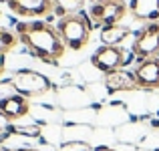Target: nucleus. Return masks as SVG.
I'll use <instances>...</instances> for the list:
<instances>
[{
  "label": "nucleus",
  "mask_w": 159,
  "mask_h": 151,
  "mask_svg": "<svg viewBox=\"0 0 159 151\" xmlns=\"http://www.w3.org/2000/svg\"><path fill=\"white\" fill-rule=\"evenodd\" d=\"M16 36L32 57L40 58L43 62L57 65L58 58L66 50V44L62 43L57 28H52L51 24L43 22V20L18 22L16 24Z\"/></svg>",
  "instance_id": "obj_1"
},
{
  "label": "nucleus",
  "mask_w": 159,
  "mask_h": 151,
  "mask_svg": "<svg viewBox=\"0 0 159 151\" xmlns=\"http://www.w3.org/2000/svg\"><path fill=\"white\" fill-rule=\"evenodd\" d=\"M93 20L85 14V12H75V14H66L58 18L57 22V32L61 34L62 43L70 50H81L89 44L91 30H93Z\"/></svg>",
  "instance_id": "obj_2"
},
{
  "label": "nucleus",
  "mask_w": 159,
  "mask_h": 151,
  "mask_svg": "<svg viewBox=\"0 0 159 151\" xmlns=\"http://www.w3.org/2000/svg\"><path fill=\"white\" fill-rule=\"evenodd\" d=\"M10 87H12L14 93L30 99V97H40V95L48 93V91L52 89V83L48 81L44 75L36 73V71L20 69V71H16V73L12 75Z\"/></svg>",
  "instance_id": "obj_3"
},
{
  "label": "nucleus",
  "mask_w": 159,
  "mask_h": 151,
  "mask_svg": "<svg viewBox=\"0 0 159 151\" xmlns=\"http://www.w3.org/2000/svg\"><path fill=\"white\" fill-rule=\"evenodd\" d=\"M133 57H135L133 48H131V53H129V50H125L121 47H105V44H103V47H99L93 53L91 65L97 71H101L103 75H107V73H113V71L125 69V66L133 61Z\"/></svg>",
  "instance_id": "obj_4"
},
{
  "label": "nucleus",
  "mask_w": 159,
  "mask_h": 151,
  "mask_svg": "<svg viewBox=\"0 0 159 151\" xmlns=\"http://www.w3.org/2000/svg\"><path fill=\"white\" fill-rule=\"evenodd\" d=\"M127 14V2L125 0H97L89 8V18L95 26H113Z\"/></svg>",
  "instance_id": "obj_5"
},
{
  "label": "nucleus",
  "mask_w": 159,
  "mask_h": 151,
  "mask_svg": "<svg viewBox=\"0 0 159 151\" xmlns=\"http://www.w3.org/2000/svg\"><path fill=\"white\" fill-rule=\"evenodd\" d=\"M133 53H135V57H137L139 62H143L145 58L159 57V20L145 24L135 34Z\"/></svg>",
  "instance_id": "obj_6"
},
{
  "label": "nucleus",
  "mask_w": 159,
  "mask_h": 151,
  "mask_svg": "<svg viewBox=\"0 0 159 151\" xmlns=\"http://www.w3.org/2000/svg\"><path fill=\"white\" fill-rule=\"evenodd\" d=\"M8 8L24 18H43L54 12L52 0H8Z\"/></svg>",
  "instance_id": "obj_7"
},
{
  "label": "nucleus",
  "mask_w": 159,
  "mask_h": 151,
  "mask_svg": "<svg viewBox=\"0 0 159 151\" xmlns=\"http://www.w3.org/2000/svg\"><path fill=\"white\" fill-rule=\"evenodd\" d=\"M135 73V81H137V89H145V91H153L159 89V58H145L143 62L137 65Z\"/></svg>",
  "instance_id": "obj_8"
},
{
  "label": "nucleus",
  "mask_w": 159,
  "mask_h": 151,
  "mask_svg": "<svg viewBox=\"0 0 159 151\" xmlns=\"http://www.w3.org/2000/svg\"><path fill=\"white\" fill-rule=\"evenodd\" d=\"M0 113L8 121H18L30 113V101L18 93H12L0 101Z\"/></svg>",
  "instance_id": "obj_9"
},
{
  "label": "nucleus",
  "mask_w": 159,
  "mask_h": 151,
  "mask_svg": "<svg viewBox=\"0 0 159 151\" xmlns=\"http://www.w3.org/2000/svg\"><path fill=\"white\" fill-rule=\"evenodd\" d=\"M103 83H105L109 93H121V91H135L137 89L135 73H131L127 69H119V71H113V73H107Z\"/></svg>",
  "instance_id": "obj_10"
},
{
  "label": "nucleus",
  "mask_w": 159,
  "mask_h": 151,
  "mask_svg": "<svg viewBox=\"0 0 159 151\" xmlns=\"http://www.w3.org/2000/svg\"><path fill=\"white\" fill-rule=\"evenodd\" d=\"M131 10L137 18L155 22L159 18V0H131Z\"/></svg>",
  "instance_id": "obj_11"
},
{
  "label": "nucleus",
  "mask_w": 159,
  "mask_h": 151,
  "mask_svg": "<svg viewBox=\"0 0 159 151\" xmlns=\"http://www.w3.org/2000/svg\"><path fill=\"white\" fill-rule=\"evenodd\" d=\"M129 34H131L129 26H121V24L105 26V28H101V43L105 47H119Z\"/></svg>",
  "instance_id": "obj_12"
},
{
  "label": "nucleus",
  "mask_w": 159,
  "mask_h": 151,
  "mask_svg": "<svg viewBox=\"0 0 159 151\" xmlns=\"http://www.w3.org/2000/svg\"><path fill=\"white\" fill-rule=\"evenodd\" d=\"M52 2H54V14H58V18H62L66 14L81 12L87 0H52Z\"/></svg>",
  "instance_id": "obj_13"
},
{
  "label": "nucleus",
  "mask_w": 159,
  "mask_h": 151,
  "mask_svg": "<svg viewBox=\"0 0 159 151\" xmlns=\"http://www.w3.org/2000/svg\"><path fill=\"white\" fill-rule=\"evenodd\" d=\"M18 43L20 40L16 36V32L8 30V28H0V57H6Z\"/></svg>",
  "instance_id": "obj_14"
},
{
  "label": "nucleus",
  "mask_w": 159,
  "mask_h": 151,
  "mask_svg": "<svg viewBox=\"0 0 159 151\" xmlns=\"http://www.w3.org/2000/svg\"><path fill=\"white\" fill-rule=\"evenodd\" d=\"M58 151H91V147L87 143H81V141H66L61 145Z\"/></svg>",
  "instance_id": "obj_15"
},
{
  "label": "nucleus",
  "mask_w": 159,
  "mask_h": 151,
  "mask_svg": "<svg viewBox=\"0 0 159 151\" xmlns=\"http://www.w3.org/2000/svg\"><path fill=\"white\" fill-rule=\"evenodd\" d=\"M8 127H10V121H8L6 117H4L2 113H0V131H6Z\"/></svg>",
  "instance_id": "obj_16"
},
{
  "label": "nucleus",
  "mask_w": 159,
  "mask_h": 151,
  "mask_svg": "<svg viewBox=\"0 0 159 151\" xmlns=\"http://www.w3.org/2000/svg\"><path fill=\"white\" fill-rule=\"evenodd\" d=\"M8 137H10V135H8V133H6V131H0V145H2V143H4V141H6V139H8Z\"/></svg>",
  "instance_id": "obj_17"
},
{
  "label": "nucleus",
  "mask_w": 159,
  "mask_h": 151,
  "mask_svg": "<svg viewBox=\"0 0 159 151\" xmlns=\"http://www.w3.org/2000/svg\"><path fill=\"white\" fill-rule=\"evenodd\" d=\"M4 66H6V62H4V57H0V77H2V73H4Z\"/></svg>",
  "instance_id": "obj_18"
},
{
  "label": "nucleus",
  "mask_w": 159,
  "mask_h": 151,
  "mask_svg": "<svg viewBox=\"0 0 159 151\" xmlns=\"http://www.w3.org/2000/svg\"><path fill=\"white\" fill-rule=\"evenodd\" d=\"M12 151H39V149H30V147H18V149H12Z\"/></svg>",
  "instance_id": "obj_19"
},
{
  "label": "nucleus",
  "mask_w": 159,
  "mask_h": 151,
  "mask_svg": "<svg viewBox=\"0 0 159 151\" xmlns=\"http://www.w3.org/2000/svg\"><path fill=\"white\" fill-rule=\"evenodd\" d=\"M151 127H155V129H159V119H153V121H151Z\"/></svg>",
  "instance_id": "obj_20"
},
{
  "label": "nucleus",
  "mask_w": 159,
  "mask_h": 151,
  "mask_svg": "<svg viewBox=\"0 0 159 151\" xmlns=\"http://www.w3.org/2000/svg\"><path fill=\"white\" fill-rule=\"evenodd\" d=\"M89 2H91V4H93V2H97V0H89Z\"/></svg>",
  "instance_id": "obj_21"
}]
</instances>
